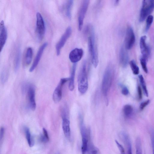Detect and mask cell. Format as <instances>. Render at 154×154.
<instances>
[{
  "instance_id": "e0dca14e",
  "label": "cell",
  "mask_w": 154,
  "mask_h": 154,
  "mask_svg": "<svg viewBox=\"0 0 154 154\" xmlns=\"http://www.w3.org/2000/svg\"><path fill=\"white\" fill-rule=\"evenodd\" d=\"M62 118V127L64 134L66 138L70 140L71 138L70 122L67 117Z\"/></svg>"
},
{
  "instance_id": "8d00e7d4",
  "label": "cell",
  "mask_w": 154,
  "mask_h": 154,
  "mask_svg": "<svg viewBox=\"0 0 154 154\" xmlns=\"http://www.w3.org/2000/svg\"><path fill=\"white\" fill-rule=\"evenodd\" d=\"M5 133L4 128L2 127L1 128L0 131V140L1 141Z\"/></svg>"
},
{
  "instance_id": "d590c367",
  "label": "cell",
  "mask_w": 154,
  "mask_h": 154,
  "mask_svg": "<svg viewBox=\"0 0 154 154\" xmlns=\"http://www.w3.org/2000/svg\"><path fill=\"white\" fill-rule=\"evenodd\" d=\"M137 92L138 99L140 100L142 98V94L141 88L140 86L137 87Z\"/></svg>"
},
{
  "instance_id": "8992f818",
  "label": "cell",
  "mask_w": 154,
  "mask_h": 154,
  "mask_svg": "<svg viewBox=\"0 0 154 154\" xmlns=\"http://www.w3.org/2000/svg\"><path fill=\"white\" fill-rule=\"evenodd\" d=\"M90 1L88 0H83L82 1L78 15V26L79 31L82 30L83 24L84 20L86 13Z\"/></svg>"
},
{
  "instance_id": "484cf974",
  "label": "cell",
  "mask_w": 154,
  "mask_h": 154,
  "mask_svg": "<svg viewBox=\"0 0 154 154\" xmlns=\"http://www.w3.org/2000/svg\"><path fill=\"white\" fill-rule=\"evenodd\" d=\"M139 81L145 95L146 97L148 96V93L146 86V84L144 78L142 75H140L139 76Z\"/></svg>"
},
{
  "instance_id": "7c38bea8",
  "label": "cell",
  "mask_w": 154,
  "mask_h": 154,
  "mask_svg": "<svg viewBox=\"0 0 154 154\" xmlns=\"http://www.w3.org/2000/svg\"><path fill=\"white\" fill-rule=\"evenodd\" d=\"M146 35L141 37L140 41V46L141 52L142 54V57L147 60L150 53V49L146 43Z\"/></svg>"
},
{
  "instance_id": "30bf717a",
  "label": "cell",
  "mask_w": 154,
  "mask_h": 154,
  "mask_svg": "<svg viewBox=\"0 0 154 154\" xmlns=\"http://www.w3.org/2000/svg\"><path fill=\"white\" fill-rule=\"evenodd\" d=\"M72 32V28L70 26L68 27L57 43L56 48L57 55H60L61 49L64 45L70 36Z\"/></svg>"
},
{
  "instance_id": "5bb4252c",
  "label": "cell",
  "mask_w": 154,
  "mask_h": 154,
  "mask_svg": "<svg viewBox=\"0 0 154 154\" xmlns=\"http://www.w3.org/2000/svg\"><path fill=\"white\" fill-rule=\"evenodd\" d=\"M127 49L122 45L120 50L119 60L120 64L123 68L126 67L129 62V57Z\"/></svg>"
},
{
  "instance_id": "277c9868",
  "label": "cell",
  "mask_w": 154,
  "mask_h": 154,
  "mask_svg": "<svg viewBox=\"0 0 154 154\" xmlns=\"http://www.w3.org/2000/svg\"><path fill=\"white\" fill-rule=\"evenodd\" d=\"M78 89L82 94L85 93L88 88V82L87 72V62H83L78 78Z\"/></svg>"
},
{
  "instance_id": "f546056e",
  "label": "cell",
  "mask_w": 154,
  "mask_h": 154,
  "mask_svg": "<svg viewBox=\"0 0 154 154\" xmlns=\"http://www.w3.org/2000/svg\"><path fill=\"white\" fill-rule=\"evenodd\" d=\"M146 59L141 57L140 59L141 65L144 71L146 73H148V70L146 65Z\"/></svg>"
},
{
  "instance_id": "ac0fdd59",
  "label": "cell",
  "mask_w": 154,
  "mask_h": 154,
  "mask_svg": "<svg viewBox=\"0 0 154 154\" xmlns=\"http://www.w3.org/2000/svg\"><path fill=\"white\" fill-rule=\"evenodd\" d=\"M120 136L126 146L127 154H132L131 143L129 137L125 132L121 133Z\"/></svg>"
},
{
  "instance_id": "2e32d148",
  "label": "cell",
  "mask_w": 154,
  "mask_h": 154,
  "mask_svg": "<svg viewBox=\"0 0 154 154\" xmlns=\"http://www.w3.org/2000/svg\"><path fill=\"white\" fill-rule=\"evenodd\" d=\"M7 38V32L4 21L2 20L0 24V49L1 52L6 43Z\"/></svg>"
},
{
  "instance_id": "f1b7e54d",
  "label": "cell",
  "mask_w": 154,
  "mask_h": 154,
  "mask_svg": "<svg viewBox=\"0 0 154 154\" xmlns=\"http://www.w3.org/2000/svg\"><path fill=\"white\" fill-rule=\"evenodd\" d=\"M153 20V16L151 15H149L147 18L145 27V31L147 32L149 30Z\"/></svg>"
},
{
  "instance_id": "d6a6232c",
  "label": "cell",
  "mask_w": 154,
  "mask_h": 154,
  "mask_svg": "<svg viewBox=\"0 0 154 154\" xmlns=\"http://www.w3.org/2000/svg\"><path fill=\"white\" fill-rule=\"evenodd\" d=\"M115 142L119 149L121 154H126L123 146L117 140H115Z\"/></svg>"
},
{
  "instance_id": "44dd1931",
  "label": "cell",
  "mask_w": 154,
  "mask_h": 154,
  "mask_svg": "<svg viewBox=\"0 0 154 154\" xmlns=\"http://www.w3.org/2000/svg\"><path fill=\"white\" fill-rule=\"evenodd\" d=\"M21 51L20 48H17L16 51L14 62V70L17 72L19 69Z\"/></svg>"
},
{
  "instance_id": "cb8c5ba5",
  "label": "cell",
  "mask_w": 154,
  "mask_h": 154,
  "mask_svg": "<svg viewBox=\"0 0 154 154\" xmlns=\"http://www.w3.org/2000/svg\"><path fill=\"white\" fill-rule=\"evenodd\" d=\"M33 55V51L32 48H28L26 51L25 57L26 63L29 65L31 63Z\"/></svg>"
},
{
  "instance_id": "52a82bcc",
  "label": "cell",
  "mask_w": 154,
  "mask_h": 154,
  "mask_svg": "<svg viewBox=\"0 0 154 154\" xmlns=\"http://www.w3.org/2000/svg\"><path fill=\"white\" fill-rule=\"evenodd\" d=\"M36 31L38 39L41 40L43 38L45 31V27L44 20L41 14H36Z\"/></svg>"
},
{
  "instance_id": "9c48e42d",
  "label": "cell",
  "mask_w": 154,
  "mask_h": 154,
  "mask_svg": "<svg viewBox=\"0 0 154 154\" xmlns=\"http://www.w3.org/2000/svg\"><path fill=\"white\" fill-rule=\"evenodd\" d=\"M135 40L134 32L132 28L128 27L127 29L125 40V47L127 50H129L133 46Z\"/></svg>"
},
{
  "instance_id": "83f0119b",
  "label": "cell",
  "mask_w": 154,
  "mask_h": 154,
  "mask_svg": "<svg viewBox=\"0 0 154 154\" xmlns=\"http://www.w3.org/2000/svg\"><path fill=\"white\" fill-rule=\"evenodd\" d=\"M42 131L43 133L40 137V140L41 141L43 142H48L49 141V139L47 131L44 128H43Z\"/></svg>"
},
{
  "instance_id": "8fae6325",
  "label": "cell",
  "mask_w": 154,
  "mask_h": 154,
  "mask_svg": "<svg viewBox=\"0 0 154 154\" xmlns=\"http://www.w3.org/2000/svg\"><path fill=\"white\" fill-rule=\"evenodd\" d=\"M27 91L29 107L32 110L34 111L36 107L35 88L33 86L29 85Z\"/></svg>"
},
{
  "instance_id": "4316f807",
  "label": "cell",
  "mask_w": 154,
  "mask_h": 154,
  "mask_svg": "<svg viewBox=\"0 0 154 154\" xmlns=\"http://www.w3.org/2000/svg\"><path fill=\"white\" fill-rule=\"evenodd\" d=\"M129 64L133 73L135 75L138 74L139 72V69L135 61L132 60L130 62Z\"/></svg>"
},
{
  "instance_id": "4fadbf2b",
  "label": "cell",
  "mask_w": 154,
  "mask_h": 154,
  "mask_svg": "<svg viewBox=\"0 0 154 154\" xmlns=\"http://www.w3.org/2000/svg\"><path fill=\"white\" fill-rule=\"evenodd\" d=\"M83 54V51L82 49L76 48L70 52L69 58L72 62L76 63L81 59Z\"/></svg>"
},
{
  "instance_id": "603a6c76",
  "label": "cell",
  "mask_w": 154,
  "mask_h": 154,
  "mask_svg": "<svg viewBox=\"0 0 154 154\" xmlns=\"http://www.w3.org/2000/svg\"><path fill=\"white\" fill-rule=\"evenodd\" d=\"M123 110L124 116L126 118H129L131 116L133 109L131 105L129 104L125 105L123 107Z\"/></svg>"
},
{
  "instance_id": "7a4b0ae2",
  "label": "cell",
  "mask_w": 154,
  "mask_h": 154,
  "mask_svg": "<svg viewBox=\"0 0 154 154\" xmlns=\"http://www.w3.org/2000/svg\"><path fill=\"white\" fill-rule=\"evenodd\" d=\"M79 122L82 138V154H87L93 150L96 147L91 140L90 128L86 127L83 119H80Z\"/></svg>"
},
{
  "instance_id": "ffe728a7",
  "label": "cell",
  "mask_w": 154,
  "mask_h": 154,
  "mask_svg": "<svg viewBox=\"0 0 154 154\" xmlns=\"http://www.w3.org/2000/svg\"><path fill=\"white\" fill-rule=\"evenodd\" d=\"M73 4V1L68 0L65 6V14L67 17L69 19L71 18V11Z\"/></svg>"
},
{
  "instance_id": "9a60e30c",
  "label": "cell",
  "mask_w": 154,
  "mask_h": 154,
  "mask_svg": "<svg viewBox=\"0 0 154 154\" xmlns=\"http://www.w3.org/2000/svg\"><path fill=\"white\" fill-rule=\"evenodd\" d=\"M47 45V43L45 42L39 48L32 64L29 69V71L30 72H32L37 67L40 61L44 50Z\"/></svg>"
},
{
  "instance_id": "7402d4cb",
  "label": "cell",
  "mask_w": 154,
  "mask_h": 154,
  "mask_svg": "<svg viewBox=\"0 0 154 154\" xmlns=\"http://www.w3.org/2000/svg\"><path fill=\"white\" fill-rule=\"evenodd\" d=\"M24 130L29 145L30 147H32L34 144V141L31 135L30 130L28 127H25L24 128Z\"/></svg>"
},
{
  "instance_id": "5b68a950",
  "label": "cell",
  "mask_w": 154,
  "mask_h": 154,
  "mask_svg": "<svg viewBox=\"0 0 154 154\" xmlns=\"http://www.w3.org/2000/svg\"><path fill=\"white\" fill-rule=\"evenodd\" d=\"M154 9V0H143L140 13V22H143L149 15Z\"/></svg>"
},
{
  "instance_id": "d4e9b609",
  "label": "cell",
  "mask_w": 154,
  "mask_h": 154,
  "mask_svg": "<svg viewBox=\"0 0 154 154\" xmlns=\"http://www.w3.org/2000/svg\"><path fill=\"white\" fill-rule=\"evenodd\" d=\"M135 143L136 154H143L141 139L139 137L137 138Z\"/></svg>"
},
{
  "instance_id": "3957f363",
  "label": "cell",
  "mask_w": 154,
  "mask_h": 154,
  "mask_svg": "<svg viewBox=\"0 0 154 154\" xmlns=\"http://www.w3.org/2000/svg\"><path fill=\"white\" fill-rule=\"evenodd\" d=\"M114 75V68L111 64L107 66L102 79V91L103 94L107 103V96L111 87Z\"/></svg>"
},
{
  "instance_id": "ba28073f",
  "label": "cell",
  "mask_w": 154,
  "mask_h": 154,
  "mask_svg": "<svg viewBox=\"0 0 154 154\" xmlns=\"http://www.w3.org/2000/svg\"><path fill=\"white\" fill-rule=\"evenodd\" d=\"M69 80V78H63L60 80L53 94V100L55 103H58L61 100L62 97L63 86Z\"/></svg>"
},
{
  "instance_id": "1f68e13d",
  "label": "cell",
  "mask_w": 154,
  "mask_h": 154,
  "mask_svg": "<svg viewBox=\"0 0 154 154\" xmlns=\"http://www.w3.org/2000/svg\"><path fill=\"white\" fill-rule=\"evenodd\" d=\"M150 139L152 149V154H154V131L151 130L150 133Z\"/></svg>"
},
{
  "instance_id": "4dcf8cb0",
  "label": "cell",
  "mask_w": 154,
  "mask_h": 154,
  "mask_svg": "<svg viewBox=\"0 0 154 154\" xmlns=\"http://www.w3.org/2000/svg\"><path fill=\"white\" fill-rule=\"evenodd\" d=\"M8 76L7 72L5 71H3L1 75V80L2 83H5L7 81Z\"/></svg>"
},
{
  "instance_id": "6da1fadb",
  "label": "cell",
  "mask_w": 154,
  "mask_h": 154,
  "mask_svg": "<svg viewBox=\"0 0 154 154\" xmlns=\"http://www.w3.org/2000/svg\"><path fill=\"white\" fill-rule=\"evenodd\" d=\"M85 31L88 35V48L91 62L94 66L96 68L98 63L99 59L94 29L91 25H88L86 26Z\"/></svg>"
},
{
  "instance_id": "74e56055",
  "label": "cell",
  "mask_w": 154,
  "mask_h": 154,
  "mask_svg": "<svg viewBox=\"0 0 154 154\" xmlns=\"http://www.w3.org/2000/svg\"><path fill=\"white\" fill-rule=\"evenodd\" d=\"M119 1L116 0L115 2V4L116 5H117L119 3Z\"/></svg>"
},
{
  "instance_id": "836d02e7",
  "label": "cell",
  "mask_w": 154,
  "mask_h": 154,
  "mask_svg": "<svg viewBox=\"0 0 154 154\" xmlns=\"http://www.w3.org/2000/svg\"><path fill=\"white\" fill-rule=\"evenodd\" d=\"M150 101L147 100L142 102L139 108L140 110H143L144 108L149 103Z\"/></svg>"
},
{
  "instance_id": "e575fe53",
  "label": "cell",
  "mask_w": 154,
  "mask_h": 154,
  "mask_svg": "<svg viewBox=\"0 0 154 154\" xmlns=\"http://www.w3.org/2000/svg\"><path fill=\"white\" fill-rule=\"evenodd\" d=\"M122 93L124 95H127L129 93V90L126 86H123L122 88Z\"/></svg>"
},
{
  "instance_id": "d6986e66",
  "label": "cell",
  "mask_w": 154,
  "mask_h": 154,
  "mask_svg": "<svg viewBox=\"0 0 154 154\" xmlns=\"http://www.w3.org/2000/svg\"><path fill=\"white\" fill-rule=\"evenodd\" d=\"M76 67V63L73 64L70 78H69V88L71 91H73L75 87L74 80L75 75V72Z\"/></svg>"
}]
</instances>
